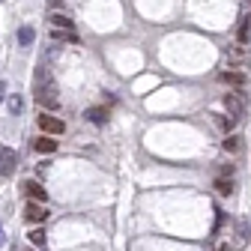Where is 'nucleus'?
I'll use <instances>...</instances> for the list:
<instances>
[{"instance_id":"nucleus-1","label":"nucleus","mask_w":251,"mask_h":251,"mask_svg":"<svg viewBox=\"0 0 251 251\" xmlns=\"http://www.w3.org/2000/svg\"><path fill=\"white\" fill-rule=\"evenodd\" d=\"M33 93H36V105L39 108H45V111H57L60 108V90H57L54 78L48 75V69H39L36 72Z\"/></svg>"},{"instance_id":"nucleus-2","label":"nucleus","mask_w":251,"mask_h":251,"mask_svg":"<svg viewBox=\"0 0 251 251\" xmlns=\"http://www.w3.org/2000/svg\"><path fill=\"white\" fill-rule=\"evenodd\" d=\"M18 168V152L9 150L6 144H0V176H12Z\"/></svg>"},{"instance_id":"nucleus-3","label":"nucleus","mask_w":251,"mask_h":251,"mask_svg":"<svg viewBox=\"0 0 251 251\" xmlns=\"http://www.w3.org/2000/svg\"><path fill=\"white\" fill-rule=\"evenodd\" d=\"M225 108H227L230 120H242L245 117V96H242V93H227V96H225Z\"/></svg>"},{"instance_id":"nucleus-4","label":"nucleus","mask_w":251,"mask_h":251,"mask_svg":"<svg viewBox=\"0 0 251 251\" xmlns=\"http://www.w3.org/2000/svg\"><path fill=\"white\" fill-rule=\"evenodd\" d=\"M36 123H39V129H42L45 135H54V138L66 132V123L57 120V117H51V114H39V117H36Z\"/></svg>"},{"instance_id":"nucleus-5","label":"nucleus","mask_w":251,"mask_h":251,"mask_svg":"<svg viewBox=\"0 0 251 251\" xmlns=\"http://www.w3.org/2000/svg\"><path fill=\"white\" fill-rule=\"evenodd\" d=\"M21 192H24L30 201H36V203H45V201H48L45 185H42V182H36V179H24V182H21Z\"/></svg>"},{"instance_id":"nucleus-6","label":"nucleus","mask_w":251,"mask_h":251,"mask_svg":"<svg viewBox=\"0 0 251 251\" xmlns=\"http://www.w3.org/2000/svg\"><path fill=\"white\" fill-rule=\"evenodd\" d=\"M48 218V209L42 206V203H36V201H30L27 206H24V222H30V225H42Z\"/></svg>"},{"instance_id":"nucleus-7","label":"nucleus","mask_w":251,"mask_h":251,"mask_svg":"<svg viewBox=\"0 0 251 251\" xmlns=\"http://www.w3.org/2000/svg\"><path fill=\"white\" fill-rule=\"evenodd\" d=\"M248 239H251V225H248V218H239V222H236V239H233V245L236 248H245Z\"/></svg>"},{"instance_id":"nucleus-8","label":"nucleus","mask_w":251,"mask_h":251,"mask_svg":"<svg viewBox=\"0 0 251 251\" xmlns=\"http://www.w3.org/2000/svg\"><path fill=\"white\" fill-rule=\"evenodd\" d=\"M33 150H36L39 155H51V152L57 150V141H54V135H39V138L33 141Z\"/></svg>"},{"instance_id":"nucleus-9","label":"nucleus","mask_w":251,"mask_h":251,"mask_svg":"<svg viewBox=\"0 0 251 251\" xmlns=\"http://www.w3.org/2000/svg\"><path fill=\"white\" fill-rule=\"evenodd\" d=\"M84 117H87V123H96V126H105L108 123V108H87L84 111Z\"/></svg>"},{"instance_id":"nucleus-10","label":"nucleus","mask_w":251,"mask_h":251,"mask_svg":"<svg viewBox=\"0 0 251 251\" xmlns=\"http://www.w3.org/2000/svg\"><path fill=\"white\" fill-rule=\"evenodd\" d=\"M236 39H239V45L251 42V15H242V21H239V30H236Z\"/></svg>"},{"instance_id":"nucleus-11","label":"nucleus","mask_w":251,"mask_h":251,"mask_svg":"<svg viewBox=\"0 0 251 251\" xmlns=\"http://www.w3.org/2000/svg\"><path fill=\"white\" fill-rule=\"evenodd\" d=\"M51 24L60 30L63 27V33H72V30H75V24H72V18H66V15H60V12H54L51 15Z\"/></svg>"},{"instance_id":"nucleus-12","label":"nucleus","mask_w":251,"mask_h":251,"mask_svg":"<svg viewBox=\"0 0 251 251\" xmlns=\"http://www.w3.org/2000/svg\"><path fill=\"white\" fill-rule=\"evenodd\" d=\"M222 150H225V152H239V150H242V138H239V135H227V138L222 141Z\"/></svg>"},{"instance_id":"nucleus-13","label":"nucleus","mask_w":251,"mask_h":251,"mask_svg":"<svg viewBox=\"0 0 251 251\" xmlns=\"http://www.w3.org/2000/svg\"><path fill=\"white\" fill-rule=\"evenodd\" d=\"M33 39H36V30H33V27H21V30H18V42H21L24 48L33 45Z\"/></svg>"},{"instance_id":"nucleus-14","label":"nucleus","mask_w":251,"mask_h":251,"mask_svg":"<svg viewBox=\"0 0 251 251\" xmlns=\"http://www.w3.org/2000/svg\"><path fill=\"white\" fill-rule=\"evenodd\" d=\"M30 245H36V248H45V230H42V225H39L36 230H30Z\"/></svg>"},{"instance_id":"nucleus-15","label":"nucleus","mask_w":251,"mask_h":251,"mask_svg":"<svg viewBox=\"0 0 251 251\" xmlns=\"http://www.w3.org/2000/svg\"><path fill=\"white\" fill-rule=\"evenodd\" d=\"M215 188H218L222 195H233V179H227V176H218V179H215Z\"/></svg>"},{"instance_id":"nucleus-16","label":"nucleus","mask_w":251,"mask_h":251,"mask_svg":"<svg viewBox=\"0 0 251 251\" xmlns=\"http://www.w3.org/2000/svg\"><path fill=\"white\" fill-rule=\"evenodd\" d=\"M21 111H24V99L15 93V96H9V114H12V117H18Z\"/></svg>"},{"instance_id":"nucleus-17","label":"nucleus","mask_w":251,"mask_h":251,"mask_svg":"<svg viewBox=\"0 0 251 251\" xmlns=\"http://www.w3.org/2000/svg\"><path fill=\"white\" fill-rule=\"evenodd\" d=\"M215 123H218V129H222L225 135H230L233 126H236V120H230V117H215Z\"/></svg>"},{"instance_id":"nucleus-18","label":"nucleus","mask_w":251,"mask_h":251,"mask_svg":"<svg viewBox=\"0 0 251 251\" xmlns=\"http://www.w3.org/2000/svg\"><path fill=\"white\" fill-rule=\"evenodd\" d=\"M222 81H225V84H236V87H242V84H245V75H239V72H225Z\"/></svg>"},{"instance_id":"nucleus-19","label":"nucleus","mask_w":251,"mask_h":251,"mask_svg":"<svg viewBox=\"0 0 251 251\" xmlns=\"http://www.w3.org/2000/svg\"><path fill=\"white\" fill-rule=\"evenodd\" d=\"M227 60H230V63H236V66H245V54H242V48H239V45H236V48H230Z\"/></svg>"},{"instance_id":"nucleus-20","label":"nucleus","mask_w":251,"mask_h":251,"mask_svg":"<svg viewBox=\"0 0 251 251\" xmlns=\"http://www.w3.org/2000/svg\"><path fill=\"white\" fill-rule=\"evenodd\" d=\"M218 174H222V176H227V179H230V176H233V165H222V168H218Z\"/></svg>"},{"instance_id":"nucleus-21","label":"nucleus","mask_w":251,"mask_h":251,"mask_svg":"<svg viewBox=\"0 0 251 251\" xmlns=\"http://www.w3.org/2000/svg\"><path fill=\"white\" fill-rule=\"evenodd\" d=\"M3 99H6V84L0 81V105H3Z\"/></svg>"},{"instance_id":"nucleus-22","label":"nucleus","mask_w":251,"mask_h":251,"mask_svg":"<svg viewBox=\"0 0 251 251\" xmlns=\"http://www.w3.org/2000/svg\"><path fill=\"white\" fill-rule=\"evenodd\" d=\"M0 245H6V233H3V225H0Z\"/></svg>"},{"instance_id":"nucleus-23","label":"nucleus","mask_w":251,"mask_h":251,"mask_svg":"<svg viewBox=\"0 0 251 251\" xmlns=\"http://www.w3.org/2000/svg\"><path fill=\"white\" fill-rule=\"evenodd\" d=\"M0 3H3V0H0Z\"/></svg>"},{"instance_id":"nucleus-24","label":"nucleus","mask_w":251,"mask_h":251,"mask_svg":"<svg viewBox=\"0 0 251 251\" xmlns=\"http://www.w3.org/2000/svg\"><path fill=\"white\" fill-rule=\"evenodd\" d=\"M225 251H227V248H225Z\"/></svg>"}]
</instances>
